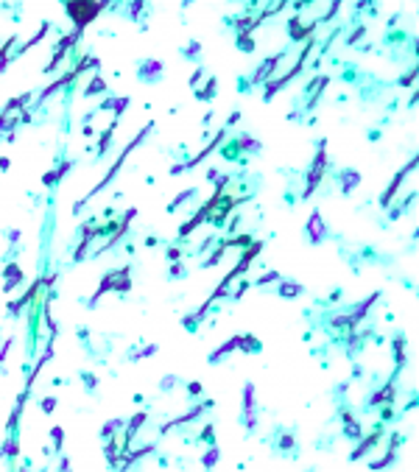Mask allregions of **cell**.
<instances>
[{"instance_id":"cell-9","label":"cell","mask_w":419,"mask_h":472,"mask_svg":"<svg viewBox=\"0 0 419 472\" xmlns=\"http://www.w3.org/2000/svg\"><path fill=\"white\" fill-rule=\"evenodd\" d=\"M391 347H394V371H391V380H394L397 374L405 369V336L397 333V336L391 338Z\"/></svg>"},{"instance_id":"cell-51","label":"cell","mask_w":419,"mask_h":472,"mask_svg":"<svg viewBox=\"0 0 419 472\" xmlns=\"http://www.w3.org/2000/svg\"><path fill=\"white\" fill-rule=\"evenodd\" d=\"M42 185H45V187H53V185H56V176H53V170H48L45 176H42Z\"/></svg>"},{"instance_id":"cell-33","label":"cell","mask_w":419,"mask_h":472,"mask_svg":"<svg viewBox=\"0 0 419 472\" xmlns=\"http://www.w3.org/2000/svg\"><path fill=\"white\" fill-rule=\"evenodd\" d=\"M249 285H251L249 280H240L238 291H232V293H229V296H227V299H229V302H240V299H243V293L249 291Z\"/></svg>"},{"instance_id":"cell-3","label":"cell","mask_w":419,"mask_h":472,"mask_svg":"<svg viewBox=\"0 0 419 472\" xmlns=\"http://www.w3.org/2000/svg\"><path fill=\"white\" fill-rule=\"evenodd\" d=\"M324 170H327V140H318V151L313 157V162H310V168H307V185H305V190L299 193L302 202H307L316 193L318 185L324 182Z\"/></svg>"},{"instance_id":"cell-42","label":"cell","mask_w":419,"mask_h":472,"mask_svg":"<svg viewBox=\"0 0 419 472\" xmlns=\"http://www.w3.org/2000/svg\"><path fill=\"white\" fill-rule=\"evenodd\" d=\"M39 405H42V411H45V414H50V411L56 408V394H50V397H45V400H42V403H39Z\"/></svg>"},{"instance_id":"cell-49","label":"cell","mask_w":419,"mask_h":472,"mask_svg":"<svg viewBox=\"0 0 419 472\" xmlns=\"http://www.w3.org/2000/svg\"><path fill=\"white\" fill-rule=\"evenodd\" d=\"M187 391H190V397H201V383H187Z\"/></svg>"},{"instance_id":"cell-50","label":"cell","mask_w":419,"mask_h":472,"mask_svg":"<svg viewBox=\"0 0 419 472\" xmlns=\"http://www.w3.org/2000/svg\"><path fill=\"white\" fill-rule=\"evenodd\" d=\"M238 120H240V112H238V109H235V112H232V115H229V118H227V126H224V129H227V132H229V129H232V126L238 123Z\"/></svg>"},{"instance_id":"cell-35","label":"cell","mask_w":419,"mask_h":472,"mask_svg":"<svg viewBox=\"0 0 419 472\" xmlns=\"http://www.w3.org/2000/svg\"><path fill=\"white\" fill-rule=\"evenodd\" d=\"M363 36H366V25H358V28H355V31H352V34L347 36L344 42H347V45H358V42H361Z\"/></svg>"},{"instance_id":"cell-39","label":"cell","mask_w":419,"mask_h":472,"mask_svg":"<svg viewBox=\"0 0 419 472\" xmlns=\"http://www.w3.org/2000/svg\"><path fill=\"white\" fill-rule=\"evenodd\" d=\"M165 260H168V263H179V260H182V249L179 246H165Z\"/></svg>"},{"instance_id":"cell-18","label":"cell","mask_w":419,"mask_h":472,"mask_svg":"<svg viewBox=\"0 0 419 472\" xmlns=\"http://www.w3.org/2000/svg\"><path fill=\"white\" fill-rule=\"evenodd\" d=\"M103 92H106V81H103V76H98V73H95V76L90 79V84L84 87V92H81V95H84V98H92V95H103Z\"/></svg>"},{"instance_id":"cell-15","label":"cell","mask_w":419,"mask_h":472,"mask_svg":"<svg viewBox=\"0 0 419 472\" xmlns=\"http://www.w3.org/2000/svg\"><path fill=\"white\" fill-rule=\"evenodd\" d=\"M238 140V146H240V154H260V148H263V143L257 140V137H251V135H238L235 137Z\"/></svg>"},{"instance_id":"cell-48","label":"cell","mask_w":419,"mask_h":472,"mask_svg":"<svg viewBox=\"0 0 419 472\" xmlns=\"http://www.w3.org/2000/svg\"><path fill=\"white\" fill-rule=\"evenodd\" d=\"M291 447H294V436H291V433H285V436L280 438V450H291Z\"/></svg>"},{"instance_id":"cell-11","label":"cell","mask_w":419,"mask_h":472,"mask_svg":"<svg viewBox=\"0 0 419 472\" xmlns=\"http://www.w3.org/2000/svg\"><path fill=\"white\" fill-rule=\"evenodd\" d=\"M338 179H341V193H344V196H352L355 187L361 185V173H358L355 168H344L338 173Z\"/></svg>"},{"instance_id":"cell-10","label":"cell","mask_w":419,"mask_h":472,"mask_svg":"<svg viewBox=\"0 0 419 472\" xmlns=\"http://www.w3.org/2000/svg\"><path fill=\"white\" fill-rule=\"evenodd\" d=\"M112 291L117 293V296H126V293L132 291V266H129V263L117 269V277H115Z\"/></svg>"},{"instance_id":"cell-19","label":"cell","mask_w":419,"mask_h":472,"mask_svg":"<svg viewBox=\"0 0 419 472\" xmlns=\"http://www.w3.org/2000/svg\"><path fill=\"white\" fill-rule=\"evenodd\" d=\"M48 34H50V23H48V20H45V23L39 25V31H36V34L31 36V39H28V42H25V45L20 48V51H17V56H20V53H25V51H31V48H34V45H39V42H42V39H45Z\"/></svg>"},{"instance_id":"cell-32","label":"cell","mask_w":419,"mask_h":472,"mask_svg":"<svg viewBox=\"0 0 419 472\" xmlns=\"http://www.w3.org/2000/svg\"><path fill=\"white\" fill-rule=\"evenodd\" d=\"M168 274L170 277H176V280H182V277H187V266L184 263H168Z\"/></svg>"},{"instance_id":"cell-43","label":"cell","mask_w":419,"mask_h":472,"mask_svg":"<svg viewBox=\"0 0 419 472\" xmlns=\"http://www.w3.org/2000/svg\"><path fill=\"white\" fill-rule=\"evenodd\" d=\"M201 79H204V67H196V70H193V76H190V81H187V84H190V87H199V84H201Z\"/></svg>"},{"instance_id":"cell-54","label":"cell","mask_w":419,"mask_h":472,"mask_svg":"<svg viewBox=\"0 0 419 472\" xmlns=\"http://www.w3.org/2000/svg\"><path fill=\"white\" fill-rule=\"evenodd\" d=\"M179 173H184V162H176V165L170 168V176H179Z\"/></svg>"},{"instance_id":"cell-5","label":"cell","mask_w":419,"mask_h":472,"mask_svg":"<svg viewBox=\"0 0 419 472\" xmlns=\"http://www.w3.org/2000/svg\"><path fill=\"white\" fill-rule=\"evenodd\" d=\"M283 56H285V51H280V53H271L268 59H263V65L257 70H254V76H251V87H263L266 81H271L274 79V70H277V65L283 62Z\"/></svg>"},{"instance_id":"cell-57","label":"cell","mask_w":419,"mask_h":472,"mask_svg":"<svg viewBox=\"0 0 419 472\" xmlns=\"http://www.w3.org/2000/svg\"><path fill=\"white\" fill-rule=\"evenodd\" d=\"M173 386H176V380H173V377H165V380H162V388H173Z\"/></svg>"},{"instance_id":"cell-4","label":"cell","mask_w":419,"mask_h":472,"mask_svg":"<svg viewBox=\"0 0 419 472\" xmlns=\"http://www.w3.org/2000/svg\"><path fill=\"white\" fill-rule=\"evenodd\" d=\"M417 162H419V159H417V154H414V159H408V165H405V168H402V170H397V176H394L391 182H388L385 193L380 196V207H383V210H391V202H394V199H397V193H400V185L405 182V176L411 173V170H417Z\"/></svg>"},{"instance_id":"cell-45","label":"cell","mask_w":419,"mask_h":472,"mask_svg":"<svg viewBox=\"0 0 419 472\" xmlns=\"http://www.w3.org/2000/svg\"><path fill=\"white\" fill-rule=\"evenodd\" d=\"M12 347H14V338H6V341H3V347H0V363L6 360V355H9V349H12Z\"/></svg>"},{"instance_id":"cell-14","label":"cell","mask_w":419,"mask_h":472,"mask_svg":"<svg viewBox=\"0 0 419 472\" xmlns=\"http://www.w3.org/2000/svg\"><path fill=\"white\" fill-rule=\"evenodd\" d=\"M277 293H280L283 299H294V296H302V293H305V285H302V282H294V280H280Z\"/></svg>"},{"instance_id":"cell-47","label":"cell","mask_w":419,"mask_h":472,"mask_svg":"<svg viewBox=\"0 0 419 472\" xmlns=\"http://www.w3.org/2000/svg\"><path fill=\"white\" fill-rule=\"evenodd\" d=\"M50 438H53V447H62V427H53V430H50Z\"/></svg>"},{"instance_id":"cell-44","label":"cell","mask_w":419,"mask_h":472,"mask_svg":"<svg viewBox=\"0 0 419 472\" xmlns=\"http://www.w3.org/2000/svg\"><path fill=\"white\" fill-rule=\"evenodd\" d=\"M79 374H81V380H84V386L92 391V388H95V383H98V380H95V374H90V371H79Z\"/></svg>"},{"instance_id":"cell-31","label":"cell","mask_w":419,"mask_h":472,"mask_svg":"<svg viewBox=\"0 0 419 472\" xmlns=\"http://www.w3.org/2000/svg\"><path fill=\"white\" fill-rule=\"evenodd\" d=\"M157 344H148V347H143L140 352H129V360H140V358H151L154 352H157Z\"/></svg>"},{"instance_id":"cell-37","label":"cell","mask_w":419,"mask_h":472,"mask_svg":"<svg viewBox=\"0 0 419 472\" xmlns=\"http://www.w3.org/2000/svg\"><path fill=\"white\" fill-rule=\"evenodd\" d=\"M199 441H204V444H213V441H216V427H213V425H204V430L199 433Z\"/></svg>"},{"instance_id":"cell-20","label":"cell","mask_w":419,"mask_h":472,"mask_svg":"<svg viewBox=\"0 0 419 472\" xmlns=\"http://www.w3.org/2000/svg\"><path fill=\"white\" fill-rule=\"evenodd\" d=\"M216 92H218V79H216V76H210L201 90H196V98H199V101H213Z\"/></svg>"},{"instance_id":"cell-60","label":"cell","mask_w":419,"mask_h":472,"mask_svg":"<svg viewBox=\"0 0 419 472\" xmlns=\"http://www.w3.org/2000/svg\"><path fill=\"white\" fill-rule=\"evenodd\" d=\"M366 137H369V140H380V129H372Z\"/></svg>"},{"instance_id":"cell-17","label":"cell","mask_w":419,"mask_h":472,"mask_svg":"<svg viewBox=\"0 0 419 472\" xmlns=\"http://www.w3.org/2000/svg\"><path fill=\"white\" fill-rule=\"evenodd\" d=\"M218 151H221V157H224V159H229V162H240V157H243V154H240V146H238V140H235V137H232V140H224Z\"/></svg>"},{"instance_id":"cell-6","label":"cell","mask_w":419,"mask_h":472,"mask_svg":"<svg viewBox=\"0 0 419 472\" xmlns=\"http://www.w3.org/2000/svg\"><path fill=\"white\" fill-rule=\"evenodd\" d=\"M305 235H307V240H310L313 246H318V243H324V240H327V224H324V218H321V213H318V210H313V213L307 215Z\"/></svg>"},{"instance_id":"cell-53","label":"cell","mask_w":419,"mask_h":472,"mask_svg":"<svg viewBox=\"0 0 419 472\" xmlns=\"http://www.w3.org/2000/svg\"><path fill=\"white\" fill-rule=\"evenodd\" d=\"M238 90H240V92H249V90H251L249 79H238Z\"/></svg>"},{"instance_id":"cell-21","label":"cell","mask_w":419,"mask_h":472,"mask_svg":"<svg viewBox=\"0 0 419 472\" xmlns=\"http://www.w3.org/2000/svg\"><path fill=\"white\" fill-rule=\"evenodd\" d=\"M238 349L249 352V355H257V352L263 349V344H260V338H254L251 333H246V336H240V347Z\"/></svg>"},{"instance_id":"cell-25","label":"cell","mask_w":419,"mask_h":472,"mask_svg":"<svg viewBox=\"0 0 419 472\" xmlns=\"http://www.w3.org/2000/svg\"><path fill=\"white\" fill-rule=\"evenodd\" d=\"M196 193H199V190H196V187H190V190H182L179 196H176V199H173V202L168 204V213H176V210H179L182 204L187 202V199H193V196H196Z\"/></svg>"},{"instance_id":"cell-41","label":"cell","mask_w":419,"mask_h":472,"mask_svg":"<svg viewBox=\"0 0 419 472\" xmlns=\"http://www.w3.org/2000/svg\"><path fill=\"white\" fill-rule=\"evenodd\" d=\"M391 419H394V408H391V405H380V422L385 425V422H391Z\"/></svg>"},{"instance_id":"cell-58","label":"cell","mask_w":419,"mask_h":472,"mask_svg":"<svg viewBox=\"0 0 419 472\" xmlns=\"http://www.w3.org/2000/svg\"><path fill=\"white\" fill-rule=\"evenodd\" d=\"M81 132H84V135H87V137H92V135H95V129H92L90 123H84V129H81Z\"/></svg>"},{"instance_id":"cell-56","label":"cell","mask_w":419,"mask_h":472,"mask_svg":"<svg viewBox=\"0 0 419 472\" xmlns=\"http://www.w3.org/2000/svg\"><path fill=\"white\" fill-rule=\"evenodd\" d=\"M76 336H79L81 341H87V336H90V330H87V327H79V330H76Z\"/></svg>"},{"instance_id":"cell-30","label":"cell","mask_w":419,"mask_h":472,"mask_svg":"<svg viewBox=\"0 0 419 472\" xmlns=\"http://www.w3.org/2000/svg\"><path fill=\"white\" fill-rule=\"evenodd\" d=\"M182 327H184L187 333H196V330L201 327V319H199L196 313H190V316H184V319H182Z\"/></svg>"},{"instance_id":"cell-38","label":"cell","mask_w":419,"mask_h":472,"mask_svg":"<svg viewBox=\"0 0 419 472\" xmlns=\"http://www.w3.org/2000/svg\"><path fill=\"white\" fill-rule=\"evenodd\" d=\"M397 84H400V87H411V84H417V65L408 70V73H405V76H402L400 81H397Z\"/></svg>"},{"instance_id":"cell-24","label":"cell","mask_w":419,"mask_h":472,"mask_svg":"<svg viewBox=\"0 0 419 472\" xmlns=\"http://www.w3.org/2000/svg\"><path fill=\"white\" fill-rule=\"evenodd\" d=\"M235 45H238V51H243V53H251V51L257 48V42H254L251 34H238L235 36Z\"/></svg>"},{"instance_id":"cell-59","label":"cell","mask_w":419,"mask_h":472,"mask_svg":"<svg viewBox=\"0 0 419 472\" xmlns=\"http://www.w3.org/2000/svg\"><path fill=\"white\" fill-rule=\"evenodd\" d=\"M9 240H14V243H17V240H20V229H12V232H9Z\"/></svg>"},{"instance_id":"cell-7","label":"cell","mask_w":419,"mask_h":472,"mask_svg":"<svg viewBox=\"0 0 419 472\" xmlns=\"http://www.w3.org/2000/svg\"><path fill=\"white\" fill-rule=\"evenodd\" d=\"M162 73H165V67H162V62H157V59H143L137 65V79L143 81V84H159L162 81Z\"/></svg>"},{"instance_id":"cell-16","label":"cell","mask_w":419,"mask_h":472,"mask_svg":"<svg viewBox=\"0 0 419 472\" xmlns=\"http://www.w3.org/2000/svg\"><path fill=\"white\" fill-rule=\"evenodd\" d=\"M115 129H117V120L112 118V123L106 126V129H103V135L98 137V146H95V154H98V157H106V151H109V143H112Z\"/></svg>"},{"instance_id":"cell-55","label":"cell","mask_w":419,"mask_h":472,"mask_svg":"<svg viewBox=\"0 0 419 472\" xmlns=\"http://www.w3.org/2000/svg\"><path fill=\"white\" fill-rule=\"evenodd\" d=\"M12 168V159L9 157H0V170H9Z\"/></svg>"},{"instance_id":"cell-8","label":"cell","mask_w":419,"mask_h":472,"mask_svg":"<svg viewBox=\"0 0 419 472\" xmlns=\"http://www.w3.org/2000/svg\"><path fill=\"white\" fill-rule=\"evenodd\" d=\"M394 400H397V386H394V380H388L380 391H374L372 397L366 400V405H369V408H380V405H391Z\"/></svg>"},{"instance_id":"cell-52","label":"cell","mask_w":419,"mask_h":472,"mask_svg":"<svg viewBox=\"0 0 419 472\" xmlns=\"http://www.w3.org/2000/svg\"><path fill=\"white\" fill-rule=\"evenodd\" d=\"M402 39H405V34H402V31H397V34H388V36H385V42H402Z\"/></svg>"},{"instance_id":"cell-1","label":"cell","mask_w":419,"mask_h":472,"mask_svg":"<svg viewBox=\"0 0 419 472\" xmlns=\"http://www.w3.org/2000/svg\"><path fill=\"white\" fill-rule=\"evenodd\" d=\"M106 9H109V3H103V0H67L65 3V14H67V20L73 23V31H81V34Z\"/></svg>"},{"instance_id":"cell-40","label":"cell","mask_w":419,"mask_h":472,"mask_svg":"<svg viewBox=\"0 0 419 472\" xmlns=\"http://www.w3.org/2000/svg\"><path fill=\"white\" fill-rule=\"evenodd\" d=\"M201 464L207 467V470H210V467H216V464H218V450H216V447H213V450H207V455H204V461H201Z\"/></svg>"},{"instance_id":"cell-36","label":"cell","mask_w":419,"mask_h":472,"mask_svg":"<svg viewBox=\"0 0 419 472\" xmlns=\"http://www.w3.org/2000/svg\"><path fill=\"white\" fill-rule=\"evenodd\" d=\"M280 280H283V274H280V271H268V274H263V277L254 282V285H260V288H263V285H271V282H280Z\"/></svg>"},{"instance_id":"cell-26","label":"cell","mask_w":419,"mask_h":472,"mask_svg":"<svg viewBox=\"0 0 419 472\" xmlns=\"http://www.w3.org/2000/svg\"><path fill=\"white\" fill-rule=\"evenodd\" d=\"M123 12H129V14H126L129 20H140V17H143V12H146V3H140V0H137V3H126Z\"/></svg>"},{"instance_id":"cell-2","label":"cell","mask_w":419,"mask_h":472,"mask_svg":"<svg viewBox=\"0 0 419 472\" xmlns=\"http://www.w3.org/2000/svg\"><path fill=\"white\" fill-rule=\"evenodd\" d=\"M151 129H154V120H151V123H148V126H146V129H143V132H140V135H137V137H134V140H132V143H129V146H126V148H123V151H120V157L115 159V165H112V168H109V170H106V176H103V179H101V182H98V185H95V187H92V190H90V193H87V196H84V199H81V202H76V204H73V213L79 215V210H81V207H84V204L90 202L92 196H98V193H101V190H103V187H106V185H109V182H112V179H115V176H117V170L123 168V162H126V157H129V154H132V151H134V148H137V146H140V143H143V140H146V137H148V135H151Z\"/></svg>"},{"instance_id":"cell-27","label":"cell","mask_w":419,"mask_h":472,"mask_svg":"<svg viewBox=\"0 0 419 472\" xmlns=\"http://www.w3.org/2000/svg\"><path fill=\"white\" fill-rule=\"evenodd\" d=\"M182 53H184V56L190 59V62H201V59H199V56H201V45H199V42H196V39H193V42H187V45H184V51H182Z\"/></svg>"},{"instance_id":"cell-23","label":"cell","mask_w":419,"mask_h":472,"mask_svg":"<svg viewBox=\"0 0 419 472\" xmlns=\"http://www.w3.org/2000/svg\"><path fill=\"white\" fill-rule=\"evenodd\" d=\"M224 252H227V246H224V243L218 240L216 252H213V254H207V257L201 260V269H210V266H218V263H221V257H224Z\"/></svg>"},{"instance_id":"cell-22","label":"cell","mask_w":419,"mask_h":472,"mask_svg":"<svg viewBox=\"0 0 419 472\" xmlns=\"http://www.w3.org/2000/svg\"><path fill=\"white\" fill-rule=\"evenodd\" d=\"M251 411H254V383H246L243 386V414L251 416ZM243 416V419H246Z\"/></svg>"},{"instance_id":"cell-13","label":"cell","mask_w":419,"mask_h":472,"mask_svg":"<svg viewBox=\"0 0 419 472\" xmlns=\"http://www.w3.org/2000/svg\"><path fill=\"white\" fill-rule=\"evenodd\" d=\"M238 347H240V336H235V338H229V341H224V344H221L216 352H210V358H207V360H210V363H221V360L227 358L229 352H235Z\"/></svg>"},{"instance_id":"cell-34","label":"cell","mask_w":419,"mask_h":472,"mask_svg":"<svg viewBox=\"0 0 419 472\" xmlns=\"http://www.w3.org/2000/svg\"><path fill=\"white\" fill-rule=\"evenodd\" d=\"M338 9H341V3H338V0H335V3H330L327 14H321V17H318V20H316V25H324V23H330V20L335 17V12H338Z\"/></svg>"},{"instance_id":"cell-29","label":"cell","mask_w":419,"mask_h":472,"mask_svg":"<svg viewBox=\"0 0 419 472\" xmlns=\"http://www.w3.org/2000/svg\"><path fill=\"white\" fill-rule=\"evenodd\" d=\"M92 246V240H87V237H81V243L76 246V252H73V263H81V260L87 257V249Z\"/></svg>"},{"instance_id":"cell-46","label":"cell","mask_w":419,"mask_h":472,"mask_svg":"<svg viewBox=\"0 0 419 472\" xmlns=\"http://www.w3.org/2000/svg\"><path fill=\"white\" fill-rule=\"evenodd\" d=\"M335 302H341V288H335V291L330 293L324 302H318V304H335Z\"/></svg>"},{"instance_id":"cell-28","label":"cell","mask_w":419,"mask_h":472,"mask_svg":"<svg viewBox=\"0 0 419 472\" xmlns=\"http://www.w3.org/2000/svg\"><path fill=\"white\" fill-rule=\"evenodd\" d=\"M73 165H76V159H62V162H59L56 170H53V176H56V185L65 179V176H67V170L73 168Z\"/></svg>"},{"instance_id":"cell-12","label":"cell","mask_w":419,"mask_h":472,"mask_svg":"<svg viewBox=\"0 0 419 472\" xmlns=\"http://www.w3.org/2000/svg\"><path fill=\"white\" fill-rule=\"evenodd\" d=\"M3 274H6V285H3V291H6V293H12L14 288H17V285H23V280H25L23 271H20V266H17L14 260L6 266V269H3Z\"/></svg>"}]
</instances>
